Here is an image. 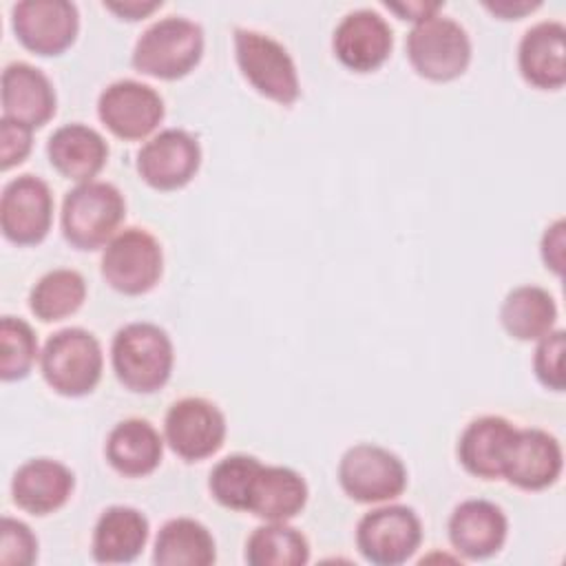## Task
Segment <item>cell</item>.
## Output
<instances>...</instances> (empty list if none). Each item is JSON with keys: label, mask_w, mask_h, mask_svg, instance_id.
I'll return each instance as SVG.
<instances>
[{"label": "cell", "mask_w": 566, "mask_h": 566, "mask_svg": "<svg viewBox=\"0 0 566 566\" xmlns=\"http://www.w3.org/2000/svg\"><path fill=\"white\" fill-rule=\"evenodd\" d=\"M111 363L117 380L137 394L161 389L172 371L170 336L155 323L137 321L119 327L111 343Z\"/></svg>", "instance_id": "cell-1"}, {"label": "cell", "mask_w": 566, "mask_h": 566, "mask_svg": "<svg viewBox=\"0 0 566 566\" xmlns=\"http://www.w3.org/2000/svg\"><path fill=\"white\" fill-rule=\"evenodd\" d=\"M203 31L195 20L168 15L153 22L135 42L133 66L157 80H179L201 60Z\"/></svg>", "instance_id": "cell-2"}, {"label": "cell", "mask_w": 566, "mask_h": 566, "mask_svg": "<svg viewBox=\"0 0 566 566\" xmlns=\"http://www.w3.org/2000/svg\"><path fill=\"white\" fill-rule=\"evenodd\" d=\"M126 214L122 192L108 181H84L62 201V234L77 250L106 245Z\"/></svg>", "instance_id": "cell-3"}, {"label": "cell", "mask_w": 566, "mask_h": 566, "mask_svg": "<svg viewBox=\"0 0 566 566\" xmlns=\"http://www.w3.org/2000/svg\"><path fill=\"white\" fill-rule=\"evenodd\" d=\"M102 345L82 327L51 334L40 354V369L49 387L71 398L91 394L102 378Z\"/></svg>", "instance_id": "cell-4"}, {"label": "cell", "mask_w": 566, "mask_h": 566, "mask_svg": "<svg viewBox=\"0 0 566 566\" xmlns=\"http://www.w3.org/2000/svg\"><path fill=\"white\" fill-rule=\"evenodd\" d=\"M405 46L413 71L431 82L455 80L471 62V40L464 27L440 13L413 22Z\"/></svg>", "instance_id": "cell-5"}, {"label": "cell", "mask_w": 566, "mask_h": 566, "mask_svg": "<svg viewBox=\"0 0 566 566\" xmlns=\"http://www.w3.org/2000/svg\"><path fill=\"white\" fill-rule=\"evenodd\" d=\"M234 55L250 86L276 104H294L301 95L296 64L287 49L254 29H234Z\"/></svg>", "instance_id": "cell-6"}, {"label": "cell", "mask_w": 566, "mask_h": 566, "mask_svg": "<svg viewBox=\"0 0 566 566\" xmlns=\"http://www.w3.org/2000/svg\"><path fill=\"white\" fill-rule=\"evenodd\" d=\"M340 489L360 504H380L396 500L407 486L402 460L371 442L349 447L338 462Z\"/></svg>", "instance_id": "cell-7"}, {"label": "cell", "mask_w": 566, "mask_h": 566, "mask_svg": "<svg viewBox=\"0 0 566 566\" xmlns=\"http://www.w3.org/2000/svg\"><path fill=\"white\" fill-rule=\"evenodd\" d=\"M164 252L159 241L144 228L119 230L102 252V276L128 296L144 294L159 281Z\"/></svg>", "instance_id": "cell-8"}, {"label": "cell", "mask_w": 566, "mask_h": 566, "mask_svg": "<svg viewBox=\"0 0 566 566\" xmlns=\"http://www.w3.org/2000/svg\"><path fill=\"white\" fill-rule=\"evenodd\" d=\"M420 542V517L402 504L376 506L356 524V548L369 564L398 566L418 551Z\"/></svg>", "instance_id": "cell-9"}, {"label": "cell", "mask_w": 566, "mask_h": 566, "mask_svg": "<svg viewBox=\"0 0 566 566\" xmlns=\"http://www.w3.org/2000/svg\"><path fill=\"white\" fill-rule=\"evenodd\" d=\"M164 438L186 462H199L217 453L226 440V418L206 398H181L170 405L164 418Z\"/></svg>", "instance_id": "cell-10"}, {"label": "cell", "mask_w": 566, "mask_h": 566, "mask_svg": "<svg viewBox=\"0 0 566 566\" xmlns=\"http://www.w3.org/2000/svg\"><path fill=\"white\" fill-rule=\"evenodd\" d=\"M53 221V195L44 179L20 175L0 195V230L15 245L40 243Z\"/></svg>", "instance_id": "cell-11"}, {"label": "cell", "mask_w": 566, "mask_h": 566, "mask_svg": "<svg viewBox=\"0 0 566 566\" xmlns=\"http://www.w3.org/2000/svg\"><path fill=\"white\" fill-rule=\"evenodd\" d=\"M97 115L115 137L144 139L161 124L164 99L144 82L117 80L99 93Z\"/></svg>", "instance_id": "cell-12"}, {"label": "cell", "mask_w": 566, "mask_h": 566, "mask_svg": "<svg viewBox=\"0 0 566 566\" xmlns=\"http://www.w3.org/2000/svg\"><path fill=\"white\" fill-rule=\"evenodd\" d=\"M11 24L24 49L60 55L77 35V7L69 0H22L11 9Z\"/></svg>", "instance_id": "cell-13"}, {"label": "cell", "mask_w": 566, "mask_h": 566, "mask_svg": "<svg viewBox=\"0 0 566 566\" xmlns=\"http://www.w3.org/2000/svg\"><path fill=\"white\" fill-rule=\"evenodd\" d=\"M201 166L197 137L181 128H166L153 135L137 153V172L155 190L186 186Z\"/></svg>", "instance_id": "cell-14"}, {"label": "cell", "mask_w": 566, "mask_h": 566, "mask_svg": "<svg viewBox=\"0 0 566 566\" xmlns=\"http://www.w3.org/2000/svg\"><path fill=\"white\" fill-rule=\"evenodd\" d=\"M394 35L389 22L371 9H356L340 18L332 35L334 55L356 73H369L385 64Z\"/></svg>", "instance_id": "cell-15"}, {"label": "cell", "mask_w": 566, "mask_h": 566, "mask_svg": "<svg viewBox=\"0 0 566 566\" xmlns=\"http://www.w3.org/2000/svg\"><path fill=\"white\" fill-rule=\"evenodd\" d=\"M562 467L564 453L557 438L544 429L526 427L515 429L504 460L502 478L520 489L539 491L557 482Z\"/></svg>", "instance_id": "cell-16"}, {"label": "cell", "mask_w": 566, "mask_h": 566, "mask_svg": "<svg viewBox=\"0 0 566 566\" xmlns=\"http://www.w3.org/2000/svg\"><path fill=\"white\" fill-rule=\"evenodd\" d=\"M449 542L467 559H489L506 542L509 520L489 500H464L449 517Z\"/></svg>", "instance_id": "cell-17"}, {"label": "cell", "mask_w": 566, "mask_h": 566, "mask_svg": "<svg viewBox=\"0 0 566 566\" xmlns=\"http://www.w3.org/2000/svg\"><path fill=\"white\" fill-rule=\"evenodd\" d=\"M2 117L27 128L44 126L55 113L51 80L27 62H11L2 71Z\"/></svg>", "instance_id": "cell-18"}, {"label": "cell", "mask_w": 566, "mask_h": 566, "mask_svg": "<svg viewBox=\"0 0 566 566\" xmlns=\"http://www.w3.org/2000/svg\"><path fill=\"white\" fill-rule=\"evenodd\" d=\"M522 77L535 88L555 91L566 82V29L557 20H542L524 31L517 46Z\"/></svg>", "instance_id": "cell-19"}, {"label": "cell", "mask_w": 566, "mask_h": 566, "mask_svg": "<svg viewBox=\"0 0 566 566\" xmlns=\"http://www.w3.org/2000/svg\"><path fill=\"white\" fill-rule=\"evenodd\" d=\"M75 486L73 471L51 458H33L18 467L11 495L18 509L31 515H49L66 504Z\"/></svg>", "instance_id": "cell-20"}, {"label": "cell", "mask_w": 566, "mask_h": 566, "mask_svg": "<svg viewBox=\"0 0 566 566\" xmlns=\"http://www.w3.org/2000/svg\"><path fill=\"white\" fill-rule=\"evenodd\" d=\"M515 429L517 427L502 416H480L471 420L458 440V458L462 467L482 480L502 478Z\"/></svg>", "instance_id": "cell-21"}, {"label": "cell", "mask_w": 566, "mask_h": 566, "mask_svg": "<svg viewBox=\"0 0 566 566\" xmlns=\"http://www.w3.org/2000/svg\"><path fill=\"white\" fill-rule=\"evenodd\" d=\"M46 155L51 166L66 179L77 184L93 181L104 168L108 146L104 137L86 124H64L55 128L46 142Z\"/></svg>", "instance_id": "cell-22"}, {"label": "cell", "mask_w": 566, "mask_h": 566, "mask_svg": "<svg viewBox=\"0 0 566 566\" xmlns=\"http://www.w3.org/2000/svg\"><path fill=\"white\" fill-rule=\"evenodd\" d=\"M148 542V520L124 504L108 506L95 522L91 553L99 564H128Z\"/></svg>", "instance_id": "cell-23"}, {"label": "cell", "mask_w": 566, "mask_h": 566, "mask_svg": "<svg viewBox=\"0 0 566 566\" xmlns=\"http://www.w3.org/2000/svg\"><path fill=\"white\" fill-rule=\"evenodd\" d=\"M104 453L117 473L126 478H142L159 467L164 440L148 420L126 418L111 429Z\"/></svg>", "instance_id": "cell-24"}, {"label": "cell", "mask_w": 566, "mask_h": 566, "mask_svg": "<svg viewBox=\"0 0 566 566\" xmlns=\"http://www.w3.org/2000/svg\"><path fill=\"white\" fill-rule=\"evenodd\" d=\"M305 502L307 484L298 471L263 464L252 484L248 513L265 522H287L303 511Z\"/></svg>", "instance_id": "cell-25"}, {"label": "cell", "mask_w": 566, "mask_h": 566, "mask_svg": "<svg viewBox=\"0 0 566 566\" xmlns=\"http://www.w3.org/2000/svg\"><path fill=\"white\" fill-rule=\"evenodd\" d=\"M555 298L539 285H517L500 305V323L517 340H539L555 329Z\"/></svg>", "instance_id": "cell-26"}, {"label": "cell", "mask_w": 566, "mask_h": 566, "mask_svg": "<svg viewBox=\"0 0 566 566\" xmlns=\"http://www.w3.org/2000/svg\"><path fill=\"white\" fill-rule=\"evenodd\" d=\"M217 559L212 533L192 517L168 520L155 539L153 562L159 566H210Z\"/></svg>", "instance_id": "cell-27"}, {"label": "cell", "mask_w": 566, "mask_h": 566, "mask_svg": "<svg viewBox=\"0 0 566 566\" xmlns=\"http://www.w3.org/2000/svg\"><path fill=\"white\" fill-rule=\"evenodd\" d=\"M310 559L305 535L287 522H268L252 531L245 544L250 566H303Z\"/></svg>", "instance_id": "cell-28"}, {"label": "cell", "mask_w": 566, "mask_h": 566, "mask_svg": "<svg viewBox=\"0 0 566 566\" xmlns=\"http://www.w3.org/2000/svg\"><path fill=\"white\" fill-rule=\"evenodd\" d=\"M86 298V283L80 272L57 268L38 279L29 294L31 312L44 321H60L80 310Z\"/></svg>", "instance_id": "cell-29"}, {"label": "cell", "mask_w": 566, "mask_h": 566, "mask_svg": "<svg viewBox=\"0 0 566 566\" xmlns=\"http://www.w3.org/2000/svg\"><path fill=\"white\" fill-rule=\"evenodd\" d=\"M261 467H263V462L248 453L226 455L210 471L208 489H210L212 497L221 506H228L234 511H248L252 484H254Z\"/></svg>", "instance_id": "cell-30"}, {"label": "cell", "mask_w": 566, "mask_h": 566, "mask_svg": "<svg viewBox=\"0 0 566 566\" xmlns=\"http://www.w3.org/2000/svg\"><path fill=\"white\" fill-rule=\"evenodd\" d=\"M38 358V338L33 327L18 316L0 321V378H24Z\"/></svg>", "instance_id": "cell-31"}, {"label": "cell", "mask_w": 566, "mask_h": 566, "mask_svg": "<svg viewBox=\"0 0 566 566\" xmlns=\"http://www.w3.org/2000/svg\"><path fill=\"white\" fill-rule=\"evenodd\" d=\"M564 349H566V334L564 329H551L546 336L537 340L533 369L537 380L553 391H564L566 376H564Z\"/></svg>", "instance_id": "cell-32"}, {"label": "cell", "mask_w": 566, "mask_h": 566, "mask_svg": "<svg viewBox=\"0 0 566 566\" xmlns=\"http://www.w3.org/2000/svg\"><path fill=\"white\" fill-rule=\"evenodd\" d=\"M38 557V537L33 531L15 520L2 517V535H0V562L7 566H31Z\"/></svg>", "instance_id": "cell-33"}, {"label": "cell", "mask_w": 566, "mask_h": 566, "mask_svg": "<svg viewBox=\"0 0 566 566\" xmlns=\"http://www.w3.org/2000/svg\"><path fill=\"white\" fill-rule=\"evenodd\" d=\"M29 150H31V128L2 117L0 119V168L9 170L11 166L22 164Z\"/></svg>", "instance_id": "cell-34"}, {"label": "cell", "mask_w": 566, "mask_h": 566, "mask_svg": "<svg viewBox=\"0 0 566 566\" xmlns=\"http://www.w3.org/2000/svg\"><path fill=\"white\" fill-rule=\"evenodd\" d=\"M564 245H566V223L564 219H557L555 223H551L542 237V245H539V252H542V259L546 263L548 270H553L557 276H562L564 272Z\"/></svg>", "instance_id": "cell-35"}, {"label": "cell", "mask_w": 566, "mask_h": 566, "mask_svg": "<svg viewBox=\"0 0 566 566\" xmlns=\"http://www.w3.org/2000/svg\"><path fill=\"white\" fill-rule=\"evenodd\" d=\"M108 11L124 20H142L150 15L155 9L161 7L159 0H117V2H104Z\"/></svg>", "instance_id": "cell-36"}, {"label": "cell", "mask_w": 566, "mask_h": 566, "mask_svg": "<svg viewBox=\"0 0 566 566\" xmlns=\"http://www.w3.org/2000/svg\"><path fill=\"white\" fill-rule=\"evenodd\" d=\"M387 9L398 13L400 18L405 20H411V22H420L433 13H438L442 9L440 2H387Z\"/></svg>", "instance_id": "cell-37"}, {"label": "cell", "mask_w": 566, "mask_h": 566, "mask_svg": "<svg viewBox=\"0 0 566 566\" xmlns=\"http://www.w3.org/2000/svg\"><path fill=\"white\" fill-rule=\"evenodd\" d=\"M542 2H531V0H495V2H484V7L489 9V11H493L495 15H500V18H504V20H517V18H522V15H526V13H531V11H535L537 7H539Z\"/></svg>", "instance_id": "cell-38"}]
</instances>
